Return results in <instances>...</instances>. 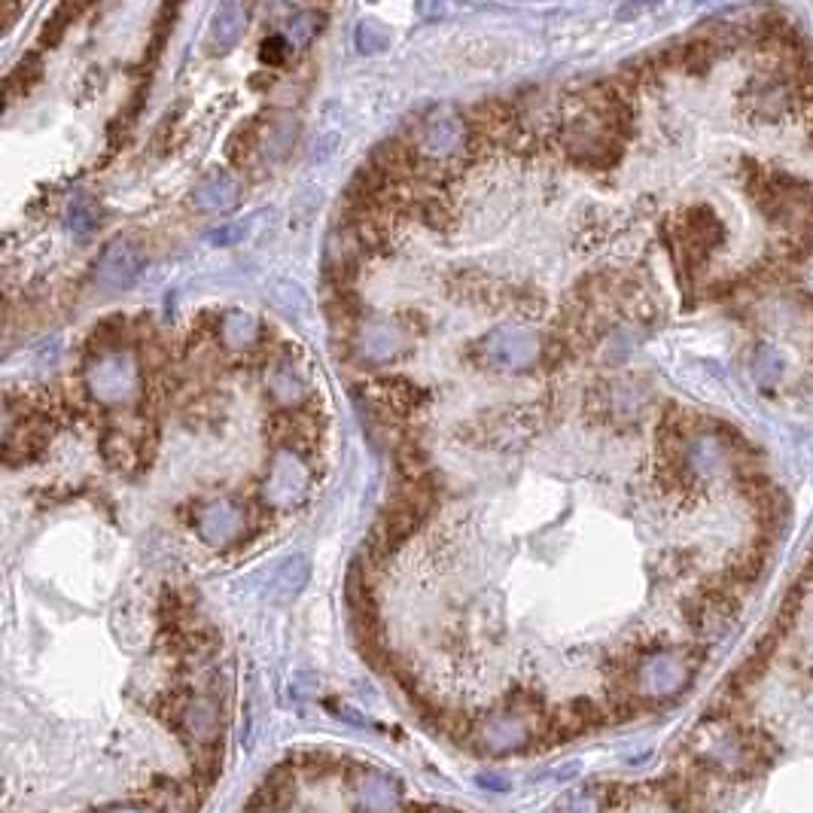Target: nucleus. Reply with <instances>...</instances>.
Here are the masks:
<instances>
[{
	"label": "nucleus",
	"mask_w": 813,
	"mask_h": 813,
	"mask_svg": "<svg viewBox=\"0 0 813 813\" xmlns=\"http://www.w3.org/2000/svg\"><path fill=\"white\" fill-rule=\"evenodd\" d=\"M457 147H463V122L457 119H442V122H430L424 138H421V150L433 159H445L451 153H457Z\"/></svg>",
	"instance_id": "obj_2"
},
{
	"label": "nucleus",
	"mask_w": 813,
	"mask_h": 813,
	"mask_svg": "<svg viewBox=\"0 0 813 813\" xmlns=\"http://www.w3.org/2000/svg\"><path fill=\"white\" fill-rule=\"evenodd\" d=\"M238 527H241V512L232 509L229 503L211 506L205 521H201V533H205L208 542H226L238 533Z\"/></svg>",
	"instance_id": "obj_3"
},
{
	"label": "nucleus",
	"mask_w": 813,
	"mask_h": 813,
	"mask_svg": "<svg viewBox=\"0 0 813 813\" xmlns=\"http://www.w3.org/2000/svg\"><path fill=\"white\" fill-rule=\"evenodd\" d=\"M107 813H147V810H107ZM150 813H156V810H150Z\"/></svg>",
	"instance_id": "obj_9"
},
{
	"label": "nucleus",
	"mask_w": 813,
	"mask_h": 813,
	"mask_svg": "<svg viewBox=\"0 0 813 813\" xmlns=\"http://www.w3.org/2000/svg\"><path fill=\"white\" fill-rule=\"evenodd\" d=\"M241 31H244V13H241V7H235V4L220 7V13L214 19V37H217V43L226 49V46H232L241 37Z\"/></svg>",
	"instance_id": "obj_6"
},
{
	"label": "nucleus",
	"mask_w": 813,
	"mask_h": 813,
	"mask_svg": "<svg viewBox=\"0 0 813 813\" xmlns=\"http://www.w3.org/2000/svg\"><path fill=\"white\" fill-rule=\"evenodd\" d=\"M141 271V256L131 244L116 241L113 247L104 250L101 262L95 265V284L104 287L107 293H116L122 287H128Z\"/></svg>",
	"instance_id": "obj_1"
},
{
	"label": "nucleus",
	"mask_w": 813,
	"mask_h": 813,
	"mask_svg": "<svg viewBox=\"0 0 813 813\" xmlns=\"http://www.w3.org/2000/svg\"><path fill=\"white\" fill-rule=\"evenodd\" d=\"M235 198H238V186L229 177H211L208 183H201L195 189L198 208H205V211H226L235 205Z\"/></svg>",
	"instance_id": "obj_4"
},
{
	"label": "nucleus",
	"mask_w": 813,
	"mask_h": 813,
	"mask_svg": "<svg viewBox=\"0 0 813 813\" xmlns=\"http://www.w3.org/2000/svg\"><path fill=\"white\" fill-rule=\"evenodd\" d=\"M287 58V40L284 37H271L262 43V61H271V64H278Z\"/></svg>",
	"instance_id": "obj_8"
},
{
	"label": "nucleus",
	"mask_w": 813,
	"mask_h": 813,
	"mask_svg": "<svg viewBox=\"0 0 813 813\" xmlns=\"http://www.w3.org/2000/svg\"><path fill=\"white\" fill-rule=\"evenodd\" d=\"M357 792L363 795L366 810H372V813H387V810L396 804L399 786H393L384 774H372V771H369V777L357 786Z\"/></svg>",
	"instance_id": "obj_5"
},
{
	"label": "nucleus",
	"mask_w": 813,
	"mask_h": 813,
	"mask_svg": "<svg viewBox=\"0 0 813 813\" xmlns=\"http://www.w3.org/2000/svg\"><path fill=\"white\" fill-rule=\"evenodd\" d=\"M95 223H98L95 205H92V201H89L86 195H80V198L74 201V205H71V229L83 235V232H89Z\"/></svg>",
	"instance_id": "obj_7"
}]
</instances>
